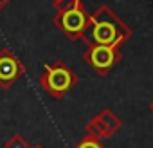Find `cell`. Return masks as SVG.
<instances>
[{
    "mask_svg": "<svg viewBox=\"0 0 153 148\" xmlns=\"http://www.w3.org/2000/svg\"><path fill=\"white\" fill-rule=\"evenodd\" d=\"M131 36V29L117 16L115 11L108 6L97 7L92 15H88L87 27L83 31V40L88 47H112L119 49Z\"/></svg>",
    "mask_w": 153,
    "mask_h": 148,
    "instance_id": "cell-1",
    "label": "cell"
},
{
    "mask_svg": "<svg viewBox=\"0 0 153 148\" xmlns=\"http://www.w3.org/2000/svg\"><path fill=\"white\" fill-rule=\"evenodd\" d=\"M78 83V74H76L65 61L58 60L52 65H45L43 74L40 78L42 89L52 96V98H63L67 92H70Z\"/></svg>",
    "mask_w": 153,
    "mask_h": 148,
    "instance_id": "cell-2",
    "label": "cell"
},
{
    "mask_svg": "<svg viewBox=\"0 0 153 148\" xmlns=\"http://www.w3.org/2000/svg\"><path fill=\"white\" fill-rule=\"evenodd\" d=\"M88 22V13L83 6V2H79L76 7L63 11V13H56L54 16V24L70 38V40H79L83 36V31L87 27Z\"/></svg>",
    "mask_w": 153,
    "mask_h": 148,
    "instance_id": "cell-3",
    "label": "cell"
},
{
    "mask_svg": "<svg viewBox=\"0 0 153 148\" xmlns=\"http://www.w3.org/2000/svg\"><path fill=\"white\" fill-rule=\"evenodd\" d=\"M85 61L101 76H106V74L121 61V52L119 49H112V47H88L87 52L83 54Z\"/></svg>",
    "mask_w": 153,
    "mask_h": 148,
    "instance_id": "cell-4",
    "label": "cell"
},
{
    "mask_svg": "<svg viewBox=\"0 0 153 148\" xmlns=\"http://www.w3.org/2000/svg\"><path fill=\"white\" fill-rule=\"evenodd\" d=\"M24 72V65L16 60V56L9 49L0 51V85L9 87L16 81Z\"/></svg>",
    "mask_w": 153,
    "mask_h": 148,
    "instance_id": "cell-5",
    "label": "cell"
},
{
    "mask_svg": "<svg viewBox=\"0 0 153 148\" xmlns=\"http://www.w3.org/2000/svg\"><path fill=\"white\" fill-rule=\"evenodd\" d=\"M97 117H99V121L103 123V126H105L108 137H112L115 132H119V130L123 128V121H121V117L115 116V112H112L110 108L101 110V112L97 114Z\"/></svg>",
    "mask_w": 153,
    "mask_h": 148,
    "instance_id": "cell-6",
    "label": "cell"
},
{
    "mask_svg": "<svg viewBox=\"0 0 153 148\" xmlns=\"http://www.w3.org/2000/svg\"><path fill=\"white\" fill-rule=\"evenodd\" d=\"M85 130H87V135H88V137H94V139H97V141L108 137V134H106V130H105V126H103V123L99 121L97 116H94V117L87 123Z\"/></svg>",
    "mask_w": 153,
    "mask_h": 148,
    "instance_id": "cell-7",
    "label": "cell"
},
{
    "mask_svg": "<svg viewBox=\"0 0 153 148\" xmlns=\"http://www.w3.org/2000/svg\"><path fill=\"white\" fill-rule=\"evenodd\" d=\"M81 2V0H54V7L58 13H63V11H68L72 7H76Z\"/></svg>",
    "mask_w": 153,
    "mask_h": 148,
    "instance_id": "cell-8",
    "label": "cell"
},
{
    "mask_svg": "<svg viewBox=\"0 0 153 148\" xmlns=\"http://www.w3.org/2000/svg\"><path fill=\"white\" fill-rule=\"evenodd\" d=\"M74 148H105V146L101 144V141H97V139H94V137H88V135H87L83 141H79Z\"/></svg>",
    "mask_w": 153,
    "mask_h": 148,
    "instance_id": "cell-9",
    "label": "cell"
},
{
    "mask_svg": "<svg viewBox=\"0 0 153 148\" xmlns=\"http://www.w3.org/2000/svg\"><path fill=\"white\" fill-rule=\"evenodd\" d=\"M6 148H29V144L22 135H15L11 137V141L6 143Z\"/></svg>",
    "mask_w": 153,
    "mask_h": 148,
    "instance_id": "cell-10",
    "label": "cell"
},
{
    "mask_svg": "<svg viewBox=\"0 0 153 148\" xmlns=\"http://www.w3.org/2000/svg\"><path fill=\"white\" fill-rule=\"evenodd\" d=\"M6 4H7V0H0V9H2V7H4Z\"/></svg>",
    "mask_w": 153,
    "mask_h": 148,
    "instance_id": "cell-11",
    "label": "cell"
},
{
    "mask_svg": "<svg viewBox=\"0 0 153 148\" xmlns=\"http://www.w3.org/2000/svg\"><path fill=\"white\" fill-rule=\"evenodd\" d=\"M29 148H43L42 144H36V146H29Z\"/></svg>",
    "mask_w": 153,
    "mask_h": 148,
    "instance_id": "cell-12",
    "label": "cell"
},
{
    "mask_svg": "<svg viewBox=\"0 0 153 148\" xmlns=\"http://www.w3.org/2000/svg\"><path fill=\"white\" fill-rule=\"evenodd\" d=\"M149 108H151V112H153V101H151V105H149Z\"/></svg>",
    "mask_w": 153,
    "mask_h": 148,
    "instance_id": "cell-13",
    "label": "cell"
}]
</instances>
